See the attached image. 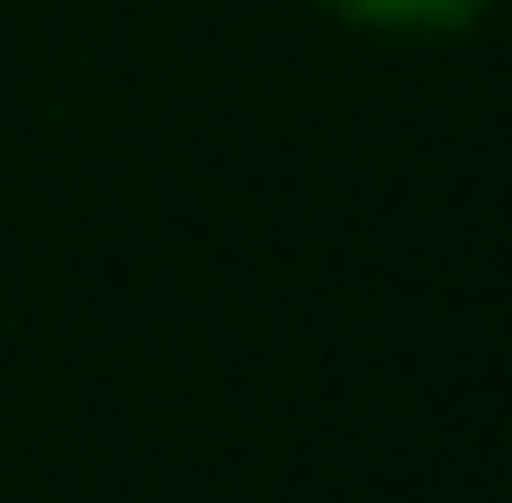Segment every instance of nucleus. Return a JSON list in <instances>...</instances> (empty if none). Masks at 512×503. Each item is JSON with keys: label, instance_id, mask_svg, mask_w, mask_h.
Instances as JSON below:
<instances>
[{"label": "nucleus", "instance_id": "f257e3e1", "mask_svg": "<svg viewBox=\"0 0 512 503\" xmlns=\"http://www.w3.org/2000/svg\"><path fill=\"white\" fill-rule=\"evenodd\" d=\"M333 18H360V27H405V36H432V27H468L486 0H324Z\"/></svg>", "mask_w": 512, "mask_h": 503}]
</instances>
